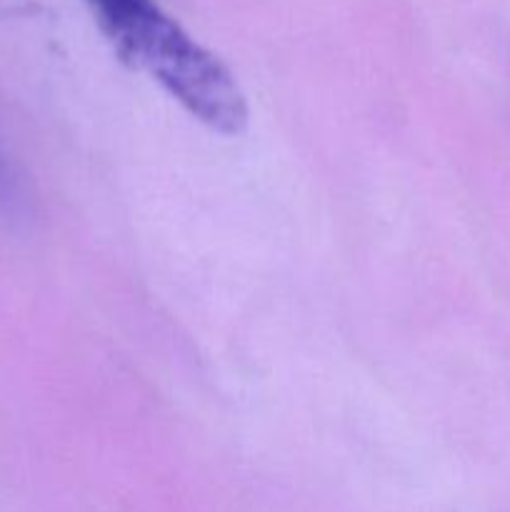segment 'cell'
Returning a JSON list of instances; mask_svg holds the SVG:
<instances>
[{
  "label": "cell",
  "mask_w": 510,
  "mask_h": 512,
  "mask_svg": "<svg viewBox=\"0 0 510 512\" xmlns=\"http://www.w3.org/2000/svg\"><path fill=\"white\" fill-rule=\"evenodd\" d=\"M20 205H23L20 183L10 163L0 153V210H20Z\"/></svg>",
  "instance_id": "cell-2"
},
{
  "label": "cell",
  "mask_w": 510,
  "mask_h": 512,
  "mask_svg": "<svg viewBox=\"0 0 510 512\" xmlns=\"http://www.w3.org/2000/svg\"><path fill=\"white\" fill-rule=\"evenodd\" d=\"M120 58L158 80L200 123L238 135L248 105L230 70L195 43L155 0H88Z\"/></svg>",
  "instance_id": "cell-1"
}]
</instances>
